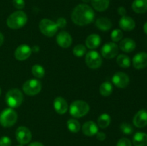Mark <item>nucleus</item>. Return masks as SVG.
Instances as JSON below:
<instances>
[{"mask_svg": "<svg viewBox=\"0 0 147 146\" xmlns=\"http://www.w3.org/2000/svg\"><path fill=\"white\" fill-rule=\"evenodd\" d=\"M95 13L93 9L86 4L76 6L71 14V19L74 24L78 26H86L94 20Z\"/></svg>", "mask_w": 147, "mask_h": 146, "instance_id": "nucleus-1", "label": "nucleus"}, {"mask_svg": "<svg viewBox=\"0 0 147 146\" xmlns=\"http://www.w3.org/2000/svg\"><path fill=\"white\" fill-rule=\"evenodd\" d=\"M27 21V16L23 11H14L10 14L7 20V24L10 29H18L26 24Z\"/></svg>", "mask_w": 147, "mask_h": 146, "instance_id": "nucleus-2", "label": "nucleus"}, {"mask_svg": "<svg viewBox=\"0 0 147 146\" xmlns=\"http://www.w3.org/2000/svg\"><path fill=\"white\" fill-rule=\"evenodd\" d=\"M90 107L86 102L83 100H76L72 102L70 107V113L73 117L78 118L87 115Z\"/></svg>", "mask_w": 147, "mask_h": 146, "instance_id": "nucleus-3", "label": "nucleus"}, {"mask_svg": "<svg viewBox=\"0 0 147 146\" xmlns=\"http://www.w3.org/2000/svg\"><path fill=\"white\" fill-rule=\"evenodd\" d=\"M5 100L10 108H17L22 103L23 94L19 89H11L7 92Z\"/></svg>", "mask_w": 147, "mask_h": 146, "instance_id": "nucleus-4", "label": "nucleus"}, {"mask_svg": "<svg viewBox=\"0 0 147 146\" xmlns=\"http://www.w3.org/2000/svg\"><path fill=\"white\" fill-rule=\"evenodd\" d=\"M17 120V114L12 108H7L0 113V124L4 127L14 125Z\"/></svg>", "mask_w": 147, "mask_h": 146, "instance_id": "nucleus-5", "label": "nucleus"}, {"mask_svg": "<svg viewBox=\"0 0 147 146\" xmlns=\"http://www.w3.org/2000/svg\"><path fill=\"white\" fill-rule=\"evenodd\" d=\"M39 28H40V31L44 35L49 37L55 35L58 30V27L56 23L48 19H42L39 24Z\"/></svg>", "mask_w": 147, "mask_h": 146, "instance_id": "nucleus-6", "label": "nucleus"}, {"mask_svg": "<svg viewBox=\"0 0 147 146\" xmlns=\"http://www.w3.org/2000/svg\"><path fill=\"white\" fill-rule=\"evenodd\" d=\"M42 84L39 80L36 79H31L24 83L22 90L26 94L29 96H34L39 94L41 91Z\"/></svg>", "mask_w": 147, "mask_h": 146, "instance_id": "nucleus-7", "label": "nucleus"}, {"mask_svg": "<svg viewBox=\"0 0 147 146\" xmlns=\"http://www.w3.org/2000/svg\"><path fill=\"white\" fill-rule=\"evenodd\" d=\"M102 58L96 51L88 52L86 56V63L90 69H98L101 66Z\"/></svg>", "mask_w": 147, "mask_h": 146, "instance_id": "nucleus-8", "label": "nucleus"}, {"mask_svg": "<svg viewBox=\"0 0 147 146\" xmlns=\"http://www.w3.org/2000/svg\"><path fill=\"white\" fill-rule=\"evenodd\" d=\"M16 139L20 145L27 144L32 139V133L27 127L20 126L15 132Z\"/></svg>", "mask_w": 147, "mask_h": 146, "instance_id": "nucleus-9", "label": "nucleus"}, {"mask_svg": "<svg viewBox=\"0 0 147 146\" xmlns=\"http://www.w3.org/2000/svg\"><path fill=\"white\" fill-rule=\"evenodd\" d=\"M119 53V47L115 42L106 43L101 49V54L106 59H112Z\"/></svg>", "mask_w": 147, "mask_h": 146, "instance_id": "nucleus-10", "label": "nucleus"}, {"mask_svg": "<svg viewBox=\"0 0 147 146\" xmlns=\"http://www.w3.org/2000/svg\"><path fill=\"white\" fill-rule=\"evenodd\" d=\"M129 77L124 72H119L113 74L112 77V82L119 88H125L129 84Z\"/></svg>", "mask_w": 147, "mask_h": 146, "instance_id": "nucleus-11", "label": "nucleus"}, {"mask_svg": "<svg viewBox=\"0 0 147 146\" xmlns=\"http://www.w3.org/2000/svg\"><path fill=\"white\" fill-rule=\"evenodd\" d=\"M32 50L30 46L25 44H21L16 49L15 52H14V57L17 60L23 61L30 57L32 54Z\"/></svg>", "mask_w": 147, "mask_h": 146, "instance_id": "nucleus-12", "label": "nucleus"}, {"mask_svg": "<svg viewBox=\"0 0 147 146\" xmlns=\"http://www.w3.org/2000/svg\"><path fill=\"white\" fill-rule=\"evenodd\" d=\"M56 42L60 47L67 48L72 44L73 39L71 35L67 31H60L56 37Z\"/></svg>", "mask_w": 147, "mask_h": 146, "instance_id": "nucleus-13", "label": "nucleus"}, {"mask_svg": "<svg viewBox=\"0 0 147 146\" xmlns=\"http://www.w3.org/2000/svg\"><path fill=\"white\" fill-rule=\"evenodd\" d=\"M134 67L137 70H142L147 66V53L139 52L135 54L132 60Z\"/></svg>", "mask_w": 147, "mask_h": 146, "instance_id": "nucleus-14", "label": "nucleus"}, {"mask_svg": "<svg viewBox=\"0 0 147 146\" xmlns=\"http://www.w3.org/2000/svg\"><path fill=\"white\" fill-rule=\"evenodd\" d=\"M133 123L136 127L142 128L147 125V111L141 110L136 113L133 119Z\"/></svg>", "mask_w": 147, "mask_h": 146, "instance_id": "nucleus-15", "label": "nucleus"}, {"mask_svg": "<svg viewBox=\"0 0 147 146\" xmlns=\"http://www.w3.org/2000/svg\"><path fill=\"white\" fill-rule=\"evenodd\" d=\"M53 106L56 113L60 115L65 114L68 110V104L67 101L62 97H57L55 99Z\"/></svg>", "mask_w": 147, "mask_h": 146, "instance_id": "nucleus-16", "label": "nucleus"}, {"mask_svg": "<svg viewBox=\"0 0 147 146\" xmlns=\"http://www.w3.org/2000/svg\"><path fill=\"white\" fill-rule=\"evenodd\" d=\"M119 24L121 29L126 31H132L136 26L134 20L131 17H128V16L121 17V18L119 20Z\"/></svg>", "mask_w": 147, "mask_h": 146, "instance_id": "nucleus-17", "label": "nucleus"}, {"mask_svg": "<svg viewBox=\"0 0 147 146\" xmlns=\"http://www.w3.org/2000/svg\"><path fill=\"white\" fill-rule=\"evenodd\" d=\"M82 131L85 135L91 137L97 134L98 132V127L93 121H88L83 125Z\"/></svg>", "mask_w": 147, "mask_h": 146, "instance_id": "nucleus-18", "label": "nucleus"}, {"mask_svg": "<svg viewBox=\"0 0 147 146\" xmlns=\"http://www.w3.org/2000/svg\"><path fill=\"white\" fill-rule=\"evenodd\" d=\"M119 47L122 51L125 52H131L136 48V42L132 39L125 38L120 42Z\"/></svg>", "mask_w": 147, "mask_h": 146, "instance_id": "nucleus-19", "label": "nucleus"}, {"mask_svg": "<svg viewBox=\"0 0 147 146\" xmlns=\"http://www.w3.org/2000/svg\"><path fill=\"white\" fill-rule=\"evenodd\" d=\"M101 42V39L99 35L96 34H93L89 35L86 40V45L88 48L96 49L98 47Z\"/></svg>", "mask_w": 147, "mask_h": 146, "instance_id": "nucleus-20", "label": "nucleus"}, {"mask_svg": "<svg viewBox=\"0 0 147 146\" xmlns=\"http://www.w3.org/2000/svg\"><path fill=\"white\" fill-rule=\"evenodd\" d=\"M132 9L137 14L147 11V0H134L132 3Z\"/></svg>", "mask_w": 147, "mask_h": 146, "instance_id": "nucleus-21", "label": "nucleus"}, {"mask_svg": "<svg viewBox=\"0 0 147 146\" xmlns=\"http://www.w3.org/2000/svg\"><path fill=\"white\" fill-rule=\"evenodd\" d=\"M96 26L101 31H109L112 27L111 21L106 17H100L96 21Z\"/></svg>", "mask_w": 147, "mask_h": 146, "instance_id": "nucleus-22", "label": "nucleus"}, {"mask_svg": "<svg viewBox=\"0 0 147 146\" xmlns=\"http://www.w3.org/2000/svg\"><path fill=\"white\" fill-rule=\"evenodd\" d=\"M133 143L134 146H147V134L138 132L134 135Z\"/></svg>", "mask_w": 147, "mask_h": 146, "instance_id": "nucleus-23", "label": "nucleus"}, {"mask_svg": "<svg viewBox=\"0 0 147 146\" xmlns=\"http://www.w3.org/2000/svg\"><path fill=\"white\" fill-rule=\"evenodd\" d=\"M93 8L98 11H104L109 7L110 0H90Z\"/></svg>", "mask_w": 147, "mask_h": 146, "instance_id": "nucleus-24", "label": "nucleus"}, {"mask_svg": "<svg viewBox=\"0 0 147 146\" xmlns=\"http://www.w3.org/2000/svg\"><path fill=\"white\" fill-rule=\"evenodd\" d=\"M99 91H100V94L103 97H108V96L111 95L113 92V86H112L111 83L109 82H105L102 83Z\"/></svg>", "mask_w": 147, "mask_h": 146, "instance_id": "nucleus-25", "label": "nucleus"}, {"mask_svg": "<svg viewBox=\"0 0 147 146\" xmlns=\"http://www.w3.org/2000/svg\"><path fill=\"white\" fill-rule=\"evenodd\" d=\"M116 62L122 68H129L131 65V60L126 54H119L116 58Z\"/></svg>", "mask_w": 147, "mask_h": 146, "instance_id": "nucleus-26", "label": "nucleus"}, {"mask_svg": "<svg viewBox=\"0 0 147 146\" xmlns=\"http://www.w3.org/2000/svg\"><path fill=\"white\" fill-rule=\"evenodd\" d=\"M111 117L106 113L100 115L98 119V125L100 128H106L110 125Z\"/></svg>", "mask_w": 147, "mask_h": 146, "instance_id": "nucleus-27", "label": "nucleus"}, {"mask_svg": "<svg viewBox=\"0 0 147 146\" xmlns=\"http://www.w3.org/2000/svg\"><path fill=\"white\" fill-rule=\"evenodd\" d=\"M67 126L68 130H70L71 133H76L79 132L80 129V123L76 119H69L67 122Z\"/></svg>", "mask_w": 147, "mask_h": 146, "instance_id": "nucleus-28", "label": "nucleus"}, {"mask_svg": "<svg viewBox=\"0 0 147 146\" xmlns=\"http://www.w3.org/2000/svg\"><path fill=\"white\" fill-rule=\"evenodd\" d=\"M32 73L37 78H42L45 74V69L40 64H35L32 67Z\"/></svg>", "mask_w": 147, "mask_h": 146, "instance_id": "nucleus-29", "label": "nucleus"}, {"mask_svg": "<svg viewBox=\"0 0 147 146\" xmlns=\"http://www.w3.org/2000/svg\"><path fill=\"white\" fill-rule=\"evenodd\" d=\"M73 54L77 57H81L86 54V47L85 45L82 44H78L73 47Z\"/></svg>", "mask_w": 147, "mask_h": 146, "instance_id": "nucleus-30", "label": "nucleus"}, {"mask_svg": "<svg viewBox=\"0 0 147 146\" xmlns=\"http://www.w3.org/2000/svg\"><path fill=\"white\" fill-rule=\"evenodd\" d=\"M122 37H123V32H122L121 30L119 29L113 30L111 34V38L113 42H117L121 41Z\"/></svg>", "mask_w": 147, "mask_h": 146, "instance_id": "nucleus-31", "label": "nucleus"}, {"mask_svg": "<svg viewBox=\"0 0 147 146\" xmlns=\"http://www.w3.org/2000/svg\"><path fill=\"white\" fill-rule=\"evenodd\" d=\"M120 129L122 133L126 135H131L134 132L133 127L129 123H122L120 126Z\"/></svg>", "mask_w": 147, "mask_h": 146, "instance_id": "nucleus-32", "label": "nucleus"}, {"mask_svg": "<svg viewBox=\"0 0 147 146\" xmlns=\"http://www.w3.org/2000/svg\"><path fill=\"white\" fill-rule=\"evenodd\" d=\"M12 3L14 7L17 9H22L25 6V1L24 0H12Z\"/></svg>", "mask_w": 147, "mask_h": 146, "instance_id": "nucleus-33", "label": "nucleus"}, {"mask_svg": "<svg viewBox=\"0 0 147 146\" xmlns=\"http://www.w3.org/2000/svg\"><path fill=\"white\" fill-rule=\"evenodd\" d=\"M11 140L7 136H3L0 138V146H11Z\"/></svg>", "mask_w": 147, "mask_h": 146, "instance_id": "nucleus-34", "label": "nucleus"}, {"mask_svg": "<svg viewBox=\"0 0 147 146\" xmlns=\"http://www.w3.org/2000/svg\"><path fill=\"white\" fill-rule=\"evenodd\" d=\"M116 146H131V143L128 138L123 137L118 141Z\"/></svg>", "mask_w": 147, "mask_h": 146, "instance_id": "nucleus-35", "label": "nucleus"}, {"mask_svg": "<svg viewBox=\"0 0 147 146\" xmlns=\"http://www.w3.org/2000/svg\"><path fill=\"white\" fill-rule=\"evenodd\" d=\"M56 24H57L58 28H65L67 25V21L63 17H60V18L57 19V21H56Z\"/></svg>", "mask_w": 147, "mask_h": 146, "instance_id": "nucleus-36", "label": "nucleus"}, {"mask_svg": "<svg viewBox=\"0 0 147 146\" xmlns=\"http://www.w3.org/2000/svg\"><path fill=\"white\" fill-rule=\"evenodd\" d=\"M96 137H97L98 140H100V141H103V140L106 139V135L104 133H103V132H98L97 134H96Z\"/></svg>", "mask_w": 147, "mask_h": 146, "instance_id": "nucleus-37", "label": "nucleus"}, {"mask_svg": "<svg viewBox=\"0 0 147 146\" xmlns=\"http://www.w3.org/2000/svg\"><path fill=\"white\" fill-rule=\"evenodd\" d=\"M118 13H119V14H120L121 17L126 16V9H125L123 7H119V8H118Z\"/></svg>", "mask_w": 147, "mask_h": 146, "instance_id": "nucleus-38", "label": "nucleus"}, {"mask_svg": "<svg viewBox=\"0 0 147 146\" xmlns=\"http://www.w3.org/2000/svg\"><path fill=\"white\" fill-rule=\"evenodd\" d=\"M28 146H44V145L40 142H33V143H30Z\"/></svg>", "mask_w": 147, "mask_h": 146, "instance_id": "nucleus-39", "label": "nucleus"}, {"mask_svg": "<svg viewBox=\"0 0 147 146\" xmlns=\"http://www.w3.org/2000/svg\"><path fill=\"white\" fill-rule=\"evenodd\" d=\"M4 35L0 32V46H1L4 43Z\"/></svg>", "mask_w": 147, "mask_h": 146, "instance_id": "nucleus-40", "label": "nucleus"}, {"mask_svg": "<svg viewBox=\"0 0 147 146\" xmlns=\"http://www.w3.org/2000/svg\"><path fill=\"white\" fill-rule=\"evenodd\" d=\"M144 31L145 34L147 35V21L145 23L144 25Z\"/></svg>", "mask_w": 147, "mask_h": 146, "instance_id": "nucleus-41", "label": "nucleus"}, {"mask_svg": "<svg viewBox=\"0 0 147 146\" xmlns=\"http://www.w3.org/2000/svg\"><path fill=\"white\" fill-rule=\"evenodd\" d=\"M1 88H0V95H1Z\"/></svg>", "mask_w": 147, "mask_h": 146, "instance_id": "nucleus-42", "label": "nucleus"}, {"mask_svg": "<svg viewBox=\"0 0 147 146\" xmlns=\"http://www.w3.org/2000/svg\"><path fill=\"white\" fill-rule=\"evenodd\" d=\"M18 146H23L22 145H18Z\"/></svg>", "mask_w": 147, "mask_h": 146, "instance_id": "nucleus-43", "label": "nucleus"}]
</instances>
